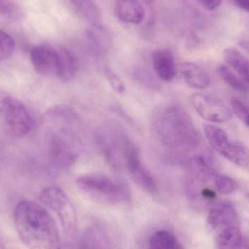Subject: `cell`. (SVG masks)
I'll return each mask as SVG.
<instances>
[{
	"instance_id": "cell-11",
	"label": "cell",
	"mask_w": 249,
	"mask_h": 249,
	"mask_svg": "<svg viewBox=\"0 0 249 249\" xmlns=\"http://www.w3.org/2000/svg\"><path fill=\"white\" fill-rule=\"evenodd\" d=\"M207 222L211 231L215 234L229 227L241 225L236 209L227 200L217 201L211 207Z\"/></svg>"
},
{
	"instance_id": "cell-20",
	"label": "cell",
	"mask_w": 249,
	"mask_h": 249,
	"mask_svg": "<svg viewBox=\"0 0 249 249\" xmlns=\"http://www.w3.org/2000/svg\"><path fill=\"white\" fill-rule=\"evenodd\" d=\"M76 11L91 25L97 24L101 19V11L93 0H70Z\"/></svg>"
},
{
	"instance_id": "cell-24",
	"label": "cell",
	"mask_w": 249,
	"mask_h": 249,
	"mask_svg": "<svg viewBox=\"0 0 249 249\" xmlns=\"http://www.w3.org/2000/svg\"><path fill=\"white\" fill-rule=\"evenodd\" d=\"M16 49L14 39L7 32L0 30V61L12 56Z\"/></svg>"
},
{
	"instance_id": "cell-18",
	"label": "cell",
	"mask_w": 249,
	"mask_h": 249,
	"mask_svg": "<svg viewBox=\"0 0 249 249\" xmlns=\"http://www.w3.org/2000/svg\"><path fill=\"white\" fill-rule=\"evenodd\" d=\"M223 56L228 65L231 66L241 78L249 85V59L242 53L233 48H228L223 52Z\"/></svg>"
},
{
	"instance_id": "cell-1",
	"label": "cell",
	"mask_w": 249,
	"mask_h": 249,
	"mask_svg": "<svg viewBox=\"0 0 249 249\" xmlns=\"http://www.w3.org/2000/svg\"><path fill=\"white\" fill-rule=\"evenodd\" d=\"M14 225L28 249H63L56 224L44 206L23 200L15 208Z\"/></svg>"
},
{
	"instance_id": "cell-10",
	"label": "cell",
	"mask_w": 249,
	"mask_h": 249,
	"mask_svg": "<svg viewBox=\"0 0 249 249\" xmlns=\"http://www.w3.org/2000/svg\"><path fill=\"white\" fill-rule=\"evenodd\" d=\"M79 249H120L119 244L110 228L100 222L86 226L79 239Z\"/></svg>"
},
{
	"instance_id": "cell-28",
	"label": "cell",
	"mask_w": 249,
	"mask_h": 249,
	"mask_svg": "<svg viewBox=\"0 0 249 249\" xmlns=\"http://www.w3.org/2000/svg\"><path fill=\"white\" fill-rule=\"evenodd\" d=\"M136 77L139 81L142 82V83H144L145 85L148 86H153L155 88V83H153V80L152 78L153 77L147 72V71H144L143 70H137L136 71Z\"/></svg>"
},
{
	"instance_id": "cell-23",
	"label": "cell",
	"mask_w": 249,
	"mask_h": 249,
	"mask_svg": "<svg viewBox=\"0 0 249 249\" xmlns=\"http://www.w3.org/2000/svg\"><path fill=\"white\" fill-rule=\"evenodd\" d=\"M213 185L217 193L222 195H229L238 189V183L234 178L220 175L216 173L213 178Z\"/></svg>"
},
{
	"instance_id": "cell-29",
	"label": "cell",
	"mask_w": 249,
	"mask_h": 249,
	"mask_svg": "<svg viewBox=\"0 0 249 249\" xmlns=\"http://www.w3.org/2000/svg\"><path fill=\"white\" fill-rule=\"evenodd\" d=\"M203 7L209 10H213L222 4V0H199Z\"/></svg>"
},
{
	"instance_id": "cell-5",
	"label": "cell",
	"mask_w": 249,
	"mask_h": 249,
	"mask_svg": "<svg viewBox=\"0 0 249 249\" xmlns=\"http://www.w3.org/2000/svg\"><path fill=\"white\" fill-rule=\"evenodd\" d=\"M48 121L55 127L48 133V159L55 168L67 169L75 162L78 157L77 142L68 129L63 127L62 124Z\"/></svg>"
},
{
	"instance_id": "cell-17",
	"label": "cell",
	"mask_w": 249,
	"mask_h": 249,
	"mask_svg": "<svg viewBox=\"0 0 249 249\" xmlns=\"http://www.w3.org/2000/svg\"><path fill=\"white\" fill-rule=\"evenodd\" d=\"M181 72L186 83L193 89L203 90L209 87L212 83L207 71L196 63H182Z\"/></svg>"
},
{
	"instance_id": "cell-12",
	"label": "cell",
	"mask_w": 249,
	"mask_h": 249,
	"mask_svg": "<svg viewBox=\"0 0 249 249\" xmlns=\"http://www.w3.org/2000/svg\"><path fill=\"white\" fill-rule=\"evenodd\" d=\"M203 131L210 146L227 160H231L238 149L239 142L231 140L225 130L213 124H206Z\"/></svg>"
},
{
	"instance_id": "cell-22",
	"label": "cell",
	"mask_w": 249,
	"mask_h": 249,
	"mask_svg": "<svg viewBox=\"0 0 249 249\" xmlns=\"http://www.w3.org/2000/svg\"><path fill=\"white\" fill-rule=\"evenodd\" d=\"M217 72L224 81L234 90L243 93H249L248 84L243 79L238 77L229 67L223 64L219 65L217 68Z\"/></svg>"
},
{
	"instance_id": "cell-13",
	"label": "cell",
	"mask_w": 249,
	"mask_h": 249,
	"mask_svg": "<svg viewBox=\"0 0 249 249\" xmlns=\"http://www.w3.org/2000/svg\"><path fill=\"white\" fill-rule=\"evenodd\" d=\"M86 45L95 55L103 56L107 53L111 46V36L108 31L99 23L91 25L85 35Z\"/></svg>"
},
{
	"instance_id": "cell-25",
	"label": "cell",
	"mask_w": 249,
	"mask_h": 249,
	"mask_svg": "<svg viewBox=\"0 0 249 249\" xmlns=\"http://www.w3.org/2000/svg\"><path fill=\"white\" fill-rule=\"evenodd\" d=\"M0 15L12 19H18L22 15L21 10L13 0H0Z\"/></svg>"
},
{
	"instance_id": "cell-19",
	"label": "cell",
	"mask_w": 249,
	"mask_h": 249,
	"mask_svg": "<svg viewBox=\"0 0 249 249\" xmlns=\"http://www.w3.org/2000/svg\"><path fill=\"white\" fill-rule=\"evenodd\" d=\"M148 249H185L175 235L170 231L160 230L152 234Z\"/></svg>"
},
{
	"instance_id": "cell-27",
	"label": "cell",
	"mask_w": 249,
	"mask_h": 249,
	"mask_svg": "<svg viewBox=\"0 0 249 249\" xmlns=\"http://www.w3.org/2000/svg\"><path fill=\"white\" fill-rule=\"evenodd\" d=\"M105 74L108 82L115 91L121 94L125 91V85L118 74H115L109 69H106L105 70Z\"/></svg>"
},
{
	"instance_id": "cell-4",
	"label": "cell",
	"mask_w": 249,
	"mask_h": 249,
	"mask_svg": "<svg viewBox=\"0 0 249 249\" xmlns=\"http://www.w3.org/2000/svg\"><path fill=\"white\" fill-rule=\"evenodd\" d=\"M33 113L22 101L0 90V125L13 137L27 136L35 127Z\"/></svg>"
},
{
	"instance_id": "cell-2",
	"label": "cell",
	"mask_w": 249,
	"mask_h": 249,
	"mask_svg": "<svg viewBox=\"0 0 249 249\" xmlns=\"http://www.w3.org/2000/svg\"><path fill=\"white\" fill-rule=\"evenodd\" d=\"M154 129L161 143L173 151H188L200 142V134L188 112L178 105H171L160 112Z\"/></svg>"
},
{
	"instance_id": "cell-14",
	"label": "cell",
	"mask_w": 249,
	"mask_h": 249,
	"mask_svg": "<svg viewBox=\"0 0 249 249\" xmlns=\"http://www.w3.org/2000/svg\"><path fill=\"white\" fill-rule=\"evenodd\" d=\"M152 63L157 76L164 82H171L177 74L175 58L167 49H157L152 53Z\"/></svg>"
},
{
	"instance_id": "cell-21",
	"label": "cell",
	"mask_w": 249,
	"mask_h": 249,
	"mask_svg": "<svg viewBox=\"0 0 249 249\" xmlns=\"http://www.w3.org/2000/svg\"><path fill=\"white\" fill-rule=\"evenodd\" d=\"M62 53V71L60 80L70 82L77 77L78 73V63L71 51L61 48Z\"/></svg>"
},
{
	"instance_id": "cell-26",
	"label": "cell",
	"mask_w": 249,
	"mask_h": 249,
	"mask_svg": "<svg viewBox=\"0 0 249 249\" xmlns=\"http://www.w3.org/2000/svg\"><path fill=\"white\" fill-rule=\"evenodd\" d=\"M231 106L234 113L249 127V108L239 99H234L231 101Z\"/></svg>"
},
{
	"instance_id": "cell-7",
	"label": "cell",
	"mask_w": 249,
	"mask_h": 249,
	"mask_svg": "<svg viewBox=\"0 0 249 249\" xmlns=\"http://www.w3.org/2000/svg\"><path fill=\"white\" fill-rule=\"evenodd\" d=\"M124 163L132 180L149 194L158 191L156 181L150 171L142 163L136 145L128 139L124 153Z\"/></svg>"
},
{
	"instance_id": "cell-32",
	"label": "cell",
	"mask_w": 249,
	"mask_h": 249,
	"mask_svg": "<svg viewBox=\"0 0 249 249\" xmlns=\"http://www.w3.org/2000/svg\"><path fill=\"white\" fill-rule=\"evenodd\" d=\"M3 238H4V237H3L2 235V231H1V228H0V241H2Z\"/></svg>"
},
{
	"instance_id": "cell-15",
	"label": "cell",
	"mask_w": 249,
	"mask_h": 249,
	"mask_svg": "<svg viewBox=\"0 0 249 249\" xmlns=\"http://www.w3.org/2000/svg\"><path fill=\"white\" fill-rule=\"evenodd\" d=\"M115 12L127 24L139 25L144 20L145 10L139 0H115Z\"/></svg>"
},
{
	"instance_id": "cell-6",
	"label": "cell",
	"mask_w": 249,
	"mask_h": 249,
	"mask_svg": "<svg viewBox=\"0 0 249 249\" xmlns=\"http://www.w3.org/2000/svg\"><path fill=\"white\" fill-rule=\"evenodd\" d=\"M39 200L44 206L58 216L67 233H75L77 226L75 209L62 190L56 187H46L41 191Z\"/></svg>"
},
{
	"instance_id": "cell-9",
	"label": "cell",
	"mask_w": 249,
	"mask_h": 249,
	"mask_svg": "<svg viewBox=\"0 0 249 249\" xmlns=\"http://www.w3.org/2000/svg\"><path fill=\"white\" fill-rule=\"evenodd\" d=\"M190 101L198 115L209 122L221 124L232 118V110L216 96L196 93L192 95Z\"/></svg>"
},
{
	"instance_id": "cell-3",
	"label": "cell",
	"mask_w": 249,
	"mask_h": 249,
	"mask_svg": "<svg viewBox=\"0 0 249 249\" xmlns=\"http://www.w3.org/2000/svg\"><path fill=\"white\" fill-rule=\"evenodd\" d=\"M77 187L91 200L107 206L129 203L131 194L127 185L107 176L90 174L78 177Z\"/></svg>"
},
{
	"instance_id": "cell-8",
	"label": "cell",
	"mask_w": 249,
	"mask_h": 249,
	"mask_svg": "<svg viewBox=\"0 0 249 249\" xmlns=\"http://www.w3.org/2000/svg\"><path fill=\"white\" fill-rule=\"evenodd\" d=\"M30 59L35 71L47 77L60 79L62 71L61 48L48 45H35L30 51Z\"/></svg>"
},
{
	"instance_id": "cell-30",
	"label": "cell",
	"mask_w": 249,
	"mask_h": 249,
	"mask_svg": "<svg viewBox=\"0 0 249 249\" xmlns=\"http://www.w3.org/2000/svg\"><path fill=\"white\" fill-rule=\"evenodd\" d=\"M232 1L237 7L249 13V0H232Z\"/></svg>"
},
{
	"instance_id": "cell-31",
	"label": "cell",
	"mask_w": 249,
	"mask_h": 249,
	"mask_svg": "<svg viewBox=\"0 0 249 249\" xmlns=\"http://www.w3.org/2000/svg\"><path fill=\"white\" fill-rule=\"evenodd\" d=\"M238 45H240L241 48L246 51L247 54L249 55V41L248 40H241L238 42Z\"/></svg>"
},
{
	"instance_id": "cell-16",
	"label": "cell",
	"mask_w": 249,
	"mask_h": 249,
	"mask_svg": "<svg viewBox=\"0 0 249 249\" xmlns=\"http://www.w3.org/2000/svg\"><path fill=\"white\" fill-rule=\"evenodd\" d=\"M215 235L217 249H249V239L243 233L241 225L225 228Z\"/></svg>"
}]
</instances>
